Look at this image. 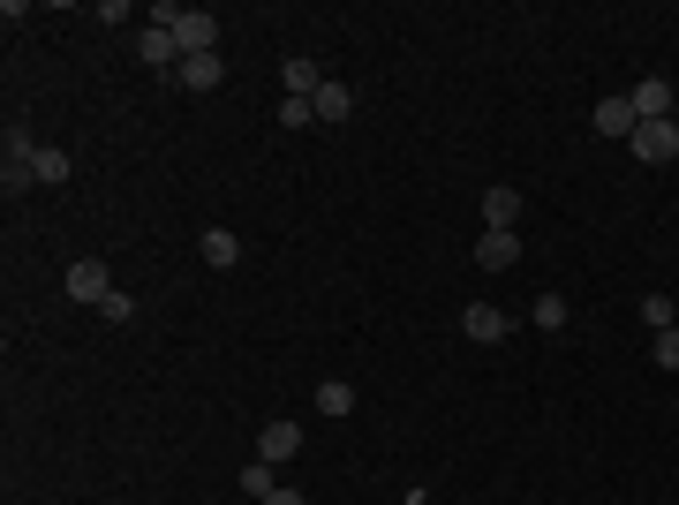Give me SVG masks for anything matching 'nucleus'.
<instances>
[{
    "instance_id": "nucleus-1",
    "label": "nucleus",
    "mask_w": 679,
    "mask_h": 505,
    "mask_svg": "<svg viewBox=\"0 0 679 505\" xmlns=\"http://www.w3.org/2000/svg\"><path fill=\"white\" fill-rule=\"evenodd\" d=\"M31 167H39V136H31V128H8V136H0V181H8V197H15V189H39Z\"/></svg>"
},
{
    "instance_id": "nucleus-21",
    "label": "nucleus",
    "mask_w": 679,
    "mask_h": 505,
    "mask_svg": "<svg viewBox=\"0 0 679 505\" xmlns=\"http://www.w3.org/2000/svg\"><path fill=\"white\" fill-rule=\"evenodd\" d=\"M317 122V106L310 98H280V128H310Z\"/></svg>"
},
{
    "instance_id": "nucleus-20",
    "label": "nucleus",
    "mask_w": 679,
    "mask_h": 505,
    "mask_svg": "<svg viewBox=\"0 0 679 505\" xmlns=\"http://www.w3.org/2000/svg\"><path fill=\"white\" fill-rule=\"evenodd\" d=\"M536 325H544V333H566V295H536Z\"/></svg>"
},
{
    "instance_id": "nucleus-14",
    "label": "nucleus",
    "mask_w": 679,
    "mask_h": 505,
    "mask_svg": "<svg viewBox=\"0 0 679 505\" xmlns=\"http://www.w3.org/2000/svg\"><path fill=\"white\" fill-rule=\"evenodd\" d=\"M310 106H317V122H347V114H355V91H347V84H317Z\"/></svg>"
},
{
    "instance_id": "nucleus-2",
    "label": "nucleus",
    "mask_w": 679,
    "mask_h": 505,
    "mask_svg": "<svg viewBox=\"0 0 679 505\" xmlns=\"http://www.w3.org/2000/svg\"><path fill=\"white\" fill-rule=\"evenodd\" d=\"M627 151H635L641 167H665V159H679V122H641L635 136H627Z\"/></svg>"
},
{
    "instance_id": "nucleus-19",
    "label": "nucleus",
    "mask_w": 679,
    "mask_h": 505,
    "mask_svg": "<svg viewBox=\"0 0 679 505\" xmlns=\"http://www.w3.org/2000/svg\"><path fill=\"white\" fill-rule=\"evenodd\" d=\"M641 325H657V333H672V325H679L672 295H641Z\"/></svg>"
},
{
    "instance_id": "nucleus-12",
    "label": "nucleus",
    "mask_w": 679,
    "mask_h": 505,
    "mask_svg": "<svg viewBox=\"0 0 679 505\" xmlns=\"http://www.w3.org/2000/svg\"><path fill=\"white\" fill-rule=\"evenodd\" d=\"M521 189H506V181H491V189H483V227H521Z\"/></svg>"
},
{
    "instance_id": "nucleus-5",
    "label": "nucleus",
    "mask_w": 679,
    "mask_h": 505,
    "mask_svg": "<svg viewBox=\"0 0 679 505\" xmlns=\"http://www.w3.org/2000/svg\"><path fill=\"white\" fill-rule=\"evenodd\" d=\"M461 333L476 339V347H499L513 325H506V309H499V302H468V309H461Z\"/></svg>"
},
{
    "instance_id": "nucleus-17",
    "label": "nucleus",
    "mask_w": 679,
    "mask_h": 505,
    "mask_svg": "<svg viewBox=\"0 0 679 505\" xmlns=\"http://www.w3.org/2000/svg\"><path fill=\"white\" fill-rule=\"evenodd\" d=\"M317 415H355V385H340V378H325V385H317Z\"/></svg>"
},
{
    "instance_id": "nucleus-6",
    "label": "nucleus",
    "mask_w": 679,
    "mask_h": 505,
    "mask_svg": "<svg viewBox=\"0 0 679 505\" xmlns=\"http://www.w3.org/2000/svg\"><path fill=\"white\" fill-rule=\"evenodd\" d=\"M174 84H181V91H219V84H227V53H181Z\"/></svg>"
},
{
    "instance_id": "nucleus-3",
    "label": "nucleus",
    "mask_w": 679,
    "mask_h": 505,
    "mask_svg": "<svg viewBox=\"0 0 679 505\" xmlns=\"http://www.w3.org/2000/svg\"><path fill=\"white\" fill-rule=\"evenodd\" d=\"M106 295H114V272H106L98 256H76V264H69V302H84V309H98Z\"/></svg>"
},
{
    "instance_id": "nucleus-23",
    "label": "nucleus",
    "mask_w": 679,
    "mask_h": 505,
    "mask_svg": "<svg viewBox=\"0 0 679 505\" xmlns=\"http://www.w3.org/2000/svg\"><path fill=\"white\" fill-rule=\"evenodd\" d=\"M657 370H679V325H672V333H657Z\"/></svg>"
},
{
    "instance_id": "nucleus-13",
    "label": "nucleus",
    "mask_w": 679,
    "mask_h": 505,
    "mask_svg": "<svg viewBox=\"0 0 679 505\" xmlns=\"http://www.w3.org/2000/svg\"><path fill=\"white\" fill-rule=\"evenodd\" d=\"M197 256H205L212 272H234V264H242V234H234V227H212V234L197 242Z\"/></svg>"
},
{
    "instance_id": "nucleus-8",
    "label": "nucleus",
    "mask_w": 679,
    "mask_h": 505,
    "mask_svg": "<svg viewBox=\"0 0 679 505\" xmlns=\"http://www.w3.org/2000/svg\"><path fill=\"white\" fill-rule=\"evenodd\" d=\"M476 264H483V272H506V264H521V234H513V227H483Z\"/></svg>"
},
{
    "instance_id": "nucleus-9",
    "label": "nucleus",
    "mask_w": 679,
    "mask_h": 505,
    "mask_svg": "<svg viewBox=\"0 0 679 505\" xmlns=\"http://www.w3.org/2000/svg\"><path fill=\"white\" fill-rule=\"evenodd\" d=\"M136 53H144V69H159V76L174 84V69H181V45H174V31H152V23H144V31H136Z\"/></svg>"
},
{
    "instance_id": "nucleus-18",
    "label": "nucleus",
    "mask_w": 679,
    "mask_h": 505,
    "mask_svg": "<svg viewBox=\"0 0 679 505\" xmlns=\"http://www.w3.org/2000/svg\"><path fill=\"white\" fill-rule=\"evenodd\" d=\"M242 491H250V498L264 505L272 491H280V467H272V461H250V467H242Z\"/></svg>"
},
{
    "instance_id": "nucleus-11",
    "label": "nucleus",
    "mask_w": 679,
    "mask_h": 505,
    "mask_svg": "<svg viewBox=\"0 0 679 505\" xmlns=\"http://www.w3.org/2000/svg\"><path fill=\"white\" fill-rule=\"evenodd\" d=\"M641 128V114H635V98H627V91H619V98H604V106H596V136H619V144H627V136H635Z\"/></svg>"
},
{
    "instance_id": "nucleus-7",
    "label": "nucleus",
    "mask_w": 679,
    "mask_h": 505,
    "mask_svg": "<svg viewBox=\"0 0 679 505\" xmlns=\"http://www.w3.org/2000/svg\"><path fill=\"white\" fill-rule=\"evenodd\" d=\"M295 453H302V422H288V415H280V422H264V438H257V461L288 467Z\"/></svg>"
},
{
    "instance_id": "nucleus-24",
    "label": "nucleus",
    "mask_w": 679,
    "mask_h": 505,
    "mask_svg": "<svg viewBox=\"0 0 679 505\" xmlns=\"http://www.w3.org/2000/svg\"><path fill=\"white\" fill-rule=\"evenodd\" d=\"M264 505H310V498H302L295 483H280V491H272V498H264Z\"/></svg>"
},
{
    "instance_id": "nucleus-10",
    "label": "nucleus",
    "mask_w": 679,
    "mask_h": 505,
    "mask_svg": "<svg viewBox=\"0 0 679 505\" xmlns=\"http://www.w3.org/2000/svg\"><path fill=\"white\" fill-rule=\"evenodd\" d=\"M627 98H635V114H641V122H672V76H641V84L627 91Z\"/></svg>"
},
{
    "instance_id": "nucleus-15",
    "label": "nucleus",
    "mask_w": 679,
    "mask_h": 505,
    "mask_svg": "<svg viewBox=\"0 0 679 505\" xmlns=\"http://www.w3.org/2000/svg\"><path fill=\"white\" fill-rule=\"evenodd\" d=\"M280 84H288V98H317V84H325V76H317V61H288V69H280Z\"/></svg>"
},
{
    "instance_id": "nucleus-16",
    "label": "nucleus",
    "mask_w": 679,
    "mask_h": 505,
    "mask_svg": "<svg viewBox=\"0 0 679 505\" xmlns=\"http://www.w3.org/2000/svg\"><path fill=\"white\" fill-rule=\"evenodd\" d=\"M31 181H39V189H61V181H69V151H61V144H39V167H31Z\"/></svg>"
},
{
    "instance_id": "nucleus-4",
    "label": "nucleus",
    "mask_w": 679,
    "mask_h": 505,
    "mask_svg": "<svg viewBox=\"0 0 679 505\" xmlns=\"http://www.w3.org/2000/svg\"><path fill=\"white\" fill-rule=\"evenodd\" d=\"M174 45H181V53H219V15H212V8H181Z\"/></svg>"
},
{
    "instance_id": "nucleus-22",
    "label": "nucleus",
    "mask_w": 679,
    "mask_h": 505,
    "mask_svg": "<svg viewBox=\"0 0 679 505\" xmlns=\"http://www.w3.org/2000/svg\"><path fill=\"white\" fill-rule=\"evenodd\" d=\"M98 317H106V325H128V317H136V295H122V287H114V295L98 302Z\"/></svg>"
}]
</instances>
